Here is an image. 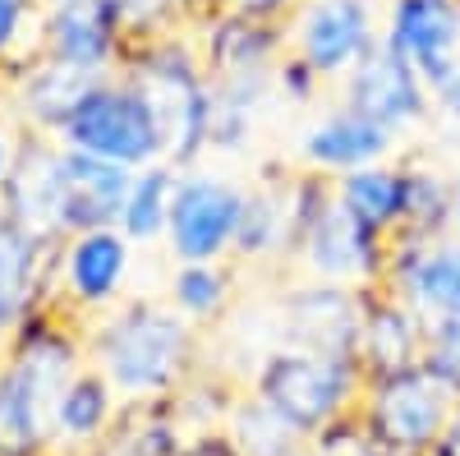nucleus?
Returning <instances> with one entry per match:
<instances>
[{"instance_id":"37","label":"nucleus","mask_w":460,"mask_h":456,"mask_svg":"<svg viewBox=\"0 0 460 456\" xmlns=\"http://www.w3.org/2000/svg\"><path fill=\"white\" fill-rule=\"evenodd\" d=\"M244 10H253V14H272V19H286V10L295 5V0H240Z\"/></svg>"},{"instance_id":"26","label":"nucleus","mask_w":460,"mask_h":456,"mask_svg":"<svg viewBox=\"0 0 460 456\" xmlns=\"http://www.w3.org/2000/svg\"><path fill=\"white\" fill-rule=\"evenodd\" d=\"M189 429L171 401H125L115 425L84 456H180Z\"/></svg>"},{"instance_id":"31","label":"nucleus","mask_w":460,"mask_h":456,"mask_svg":"<svg viewBox=\"0 0 460 456\" xmlns=\"http://www.w3.org/2000/svg\"><path fill=\"white\" fill-rule=\"evenodd\" d=\"M272 88H277V97H286L290 106H314L323 93H327V79L314 69V65H304L299 56H281V65H277V79H272Z\"/></svg>"},{"instance_id":"15","label":"nucleus","mask_w":460,"mask_h":456,"mask_svg":"<svg viewBox=\"0 0 460 456\" xmlns=\"http://www.w3.org/2000/svg\"><path fill=\"white\" fill-rule=\"evenodd\" d=\"M396 148H401V139L387 125H377L373 116H364V111L345 106V102H332L304 125V134L295 143V166L336 180L359 166H373V162H392Z\"/></svg>"},{"instance_id":"8","label":"nucleus","mask_w":460,"mask_h":456,"mask_svg":"<svg viewBox=\"0 0 460 456\" xmlns=\"http://www.w3.org/2000/svg\"><path fill=\"white\" fill-rule=\"evenodd\" d=\"M134 254L138 245L120 226H97V231L65 236L51 258V291L47 304H60L65 314L79 323L106 314L111 304H120L134 277Z\"/></svg>"},{"instance_id":"14","label":"nucleus","mask_w":460,"mask_h":456,"mask_svg":"<svg viewBox=\"0 0 460 456\" xmlns=\"http://www.w3.org/2000/svg\"><path fill=\"white\" fill-rule=\"evenodd\" d=\"M194 42H199V56H203V69L212 84L277 79V65L286 56V23L235 5V10L199 23Z\"/></svg>"},{"instance_id":"32","label":"nucleus","mask_w":460,"mask_h":456,"mask_svg":"<svg viewBox=\"0 0 460 456\" xmlns=\"http://www.w3.org/2000/svg\"><path fill=\"white\" fill-rule=\"evenodd\" d=\"M424 360L447 378V383L456 388V397H460V318L456 314L429 323V355Z\"/></svg>"},{"instance_id":"39","label":"nucleus","mask_w":460,"mask_h":456,"mask_svg":"<svg viewBox=\"0 0 460 456\" xmlns=\"http://www.w3.org/2000/svg\"><path fill=\"white\" fill-rule=\"evenodd\" d=\"M451 236H460V166L451 171Z\"/></svg>"},{"instance_id":"33","label":"nucleus","mask_w":460,"mask_h":456,"mask_svg":"<svg viewBox=\"0 0 460 456\" xmlns=\"http://www.w3.org/2000/svg\"><path fill=\"white\" fill-rule=\"evenodd\" d=\"M120 10L134 28V37H147V32H162V28H175V5L171 0H120Z\"/></svg>"},{"instance_id":"11","label":"nucleus","mask_w":460,"mask_h":456,"mask_svg":"<svg viewBox=\"0 0 460 456\" xmlns=\"http://www.w3.org/2000/svg\"><path fill=\"white\" fill-rule=\"evenodd\" d=\"M37 47L47 60H60L84 74H115L134 47V28L120 0H42Z\"/></svg>"},{"instance_id":"27","label":"nucleus","mask_w":460,"mask_h":456,"mask_svg":"<svg viewBox=\"0 0 460 456\" xmlns=\"http://www.w3.org/2000/svg\"><path fill=\"white\" fill-rule=\"evenodd\" d=\"M221 429L230 434L240 456H309V438L249 388L235 397Z\"/></svg>"},{"instance_id":"28","label":"nucleus","mask_w":460,"mask_h":456,"mask_svg":"<svg viewBox=\"0 0 460 456\" xmlns=\"http://www.w3.org/2000/svg\"><path fill=\"white\" fill-rule=\"evenodd\" d=\"M175 180H180V166H171V162H152V166L129 175V194H125V208H120V221L115 226H120L138 249H152V245L166 240Z\"/></svg>"},{"instance_id":"5","label":"nucleus","mask_w":460,"mask_h":456,"mask_svg":"<svg viewBox=\"0 0 460 456\" xmlns=\"http://www.w3.org/2000/svg\"><path fill=\"white\" fill-rule=\"evenodd\" d=\"M60 143L74 152H88L111 166L143 171L152 162H166V125L152 97L129 79L125 69L102 74L79 97L74 116L60 130Z\"/></svg>"},{"instance_id":"16","label":"nucleus","mask_w":460,"mask_h":456,"mask_svg":"<svg viewBox=\"0 0 460 456\" xmlns=\"http://www.w3.org/2000/svg\"><path fill=\"white\" fill-rule=\"evenodd\" d=\"M424 355H429V323L405 300H396L387 286H364L359 291V346H355L364 378L401 373L410 364H424Z\"/></svg>"},{"instance_id":"38","label":"nucleus","mask_w":460,"mask_h":456,"mask_svg":"<svg viewBox=\"0 0 460 456\" xmlns=\"http://www.w3.org/2000/svg\"><path fill=\"white\" fill-rule=\"evenodd\" d=\"M447 314L460 318V236H456V268H451V304H447Z\"/></svg>"},{"instance_id":"17","label":"nucleus","mask_w":460,"mask_h":456,"mask_svg":"<svg viewBox=\"0 0 460 456\" xmlns=\"http://www.w3.org/2000/svg\"><path fill=\"white\" fill-rule=\"evenodd\" d=\"M0 212L37 240H60V139L23 134L14 171L0 189Z\"/></svg>"},{"instance_id":"10","label":"nucleus","mask_w":460,"mask_h":456,"mask_svg":"<svg viewBox=\"0 0 460 456\" xmlns=\"http://www.w3.org/2000/svg\"><path fill=\"white\" fill-rule=\"evenodd\" d=\"M244 212V184L208 166H189L175 180L171 221H166V254L171 263H217L235 258Z\"/></svg>"},{"instance_id":"19","label":"nucleus","mask_w":460,"mask_h":456,"mask_svg":"<svg viewBox=\"0 0 460 456\" xmlns=\"http://www.w3.org/2000/svg\"><path fill=\"white\" fill-rule=\"evenodd\" d=\"M60 240H37L0 212V351L47 304L51 258Z\"/></svg>"},{"instance_id":"3","label":"nucleus","mask_w":460,"mask_h":456,"mask_svg":"<svg viewBox=\"0 0 460 456\" xmlns=\"http://www.w3.org/2000/svg\"><path fill=\"white\" fill-rule=\"evenodd\" d=\"M120 69L152 97V106H157V116L166 125V162L180 166V171L203 166L217 93H212V79L203 69L194 28L175 23V28H162V32L134 37V47H129Z\"/></svg>"},{"instance_id":"41","label":"nucleus","mask_w":460,"mask_h":456,"mask_svg":"<svg viewBox=\"0 0 460 456\" xmlns=\"http://www.w3.org/2000/svg\"><path fill=\"white\" fill-rule=\"evenodd\" d=\"M0 106H5V84H0Z\"/></svg>"},{"instance_id":"9","label":"nucleus","mask_w":460,"mask_h":456,"mask_svg":"<svg viewBox=\"0 0 460 456\" xmlns=\"http://www.w3.org/2000/svg\"><path fill=\"white\" fill-rule=\"evenodd\" d=\"M281 23L286 51L341 84L382 42V0H295Z\"/></svg>"},{"instance_id":"36","label":"nucleus","mask_w":460,"mask_h":456,"mask_svg":"<svg viewBox=\"0 0 460 456\" xmlns=\"http://www.w3.org/2000/svg\"><path fill=\"white\" fill-rule=\"evenodd\" d=\"M429 456H460V401L451 410V420L442 425V434H438V443H433Z\"/></svg>"},{"instance_id":"12","label":"nucleus","mask_w":460,"mask_h":456,"mask_svg":"<svg viewBox=\"0 0 460 456\" xmlns=\"http://www.w3.org/2000/svg\"><path fill=\"white\" fill-rule=\"evenodd\" d=\"M272 332H277V346H299V351L355 360V346H359V291L336 286V282L299 277L277 295Z\"/></svg>"},{"instance_id":"20","label":"nucleus","mask_w":460,"mask_h":456,"mask_svg":"<svg viewBox=\"0 0 460 456\" xmlns=\"http://www.w3.org/2000/svg\"><path fill=\"white\" fill-rule=\"evenodd\" d=\"M451 268H456V236H396L382 286L396 300H405L424 323H433L447 318Z\"/></svg>"},{"instance_id":"29","label":"nucleus","mask_w":460,"mask_h":456,"mask_svg":"<svg viewBox=\"0 0 460 456\" xmlns=\"http://www.w3.org/2000/svg\"><path fill=\"white\" fill-rule=\"evenodd\" d=\"M405 171V231L401 236H451V175L429 157H401Z\"/></svg>"},{"instance_id":"22","label":"nucleus","mask_w":460,"mask_h":456,"mask_svg":"<svg viewBox=\"0 0 460 456\" xmlns=\"http://www.w3.org/2000/svg\"><path fill=\"white\" fill-rule=\"evenodd\" d=\"M290 175L295 166H262L253 184H244V212H240V236H235V263H286L290 258Z\"/></svg>"},{"instance_id":"1","label":"nucleus","mask_w":460,"mask_h":456,"mask_svg":"<svg viewBox=\"0 0 460 456\" xmlns=\"http://www.w3.org/2000/svg\"><path fill=\"white\" fill-rule=\"evenodd\" d=\"M88 364L111 378L120 401H171L199 373V327L166 295H125L84 323Z\"/></svg>"},{"instance_id":"34","label":"nucleus","mask_w":460,"mask_h":456,"mask_svg":"<svg viewBox=\"0 0 460 456\" xmlns=\"http://www.w3.org/2000/svg\"><path fill=\"white\" fill-rule=\"evenodd\" d=\"M171 5H175V19H180L184 28H199V23L226 14V10H235L240 0H171Z\"/></svg>"},{"instance_id":"25","label":"nucleus","mask_w":460,"mask_h":456,"mask_svg":"<svg viewBox=\"0 0 460 456\" xmlns=\"http://www.w3.org/2000/svg\"><path fill=\"white\" fill-rule=\"evenodd\" d=\"M240 263L235 258H217V263H171L166 277V300L180 318H189L199 332L221 327L230 309L240 304Z\"/></svg>"},{"instance_id":"18","label":"nucleus","mask_w":460,"mask_h":456,"mask_svg":"<svg viewBox=\"0 0 460 456\" xmlns=\"http://www.w3.org/2000/svg\"><path fill=\"white\" fill-rule=\"evenodd\" d=\"M97 79H102V74H97ZM88 88H93V74L69 69V65L47 60V56H32L5 84V111H10V121L23 134L60 139L65 121L74 116V106H79V97Z\"/></svg>"},{"instance_id":"40","label":"nucleus","mask_w":460,"mask_h":456,"mask_svg":"<svg viewBox=\"0 0 460 456\" xmlns=\"http://www.w3.org/2000/svg\"><path fill=\"white\" fill-rule=\"evenodd\" d=\"M359 456H405V452H382V447H373V443H368V447H364Z\"/></svg>"},{"instance_id":"24","label":"nucleus","mask_w":460,"mask_h":456,"mask_svg":"<svg viewBox=\"0 0 460 456\" xmlns=\"http://www.w3.org/2000/svg\"><path fill=\"white\" fill-rule=\"evenodd\" d=\"M332 194H336V208L350 221H359L364 231H373L382 240H396L405 231V171H401V157L359 166L350 175H336Z\"/></svg>"},{"instance_id":"21","label":"nucleus","mask_w":460,"mask_h":456,"mask_svg":"<svg viewBox=\"0 0 460 456\" xmlns=\"http://www.w3.org/2000/svg\"><path fill=\"white\" fill-rule=\"evenodd\" d=\"M129 175L134 171L111 166L102 157H88V152H74L60 143V240L120 221Z\"/></svg>"},{"instance_id":"2","label":"nucleus","mask_w":460,"mask_h":456,"mask_svg":"<svg viewBox=\"0 0 460 456\" xmlns=\"http://www.w3.org/2000/svg\"><path fill=\"white\" fill-rule=\"evenodd\" d=\"M88 364L84 323L42 304L0 351V456H51L60 388Z\"/></svg>"},{"instance_id":"6","label":"nucleus","mask_w":460,"mask_h":456,"mask_svg":"<svg viewBox=\"0 0 460 456\" xmlns=\"http://www.w3.org/2000/svg\"><path fill=\"white\" fill-rule=\"evenodd\" d=\"M456 388L424 360L401 373L364 378L359 397V429L382 452H405V456H429L442 425L456 410Z\"/></svg>"},{"instance_id":"4","label":"nucleus","mask_w":460,"mask_h":456,"mask_svg":"<svg viewBox=\"0 0 460 456\" xmlns=\"http://www.w3.org/2000/svg\"><path fill=\"white\" fill-rule=\"evenodd\" d=\"M249 392H258L277 415H286L304 438H318L345 420H355L364 397V369L341 355L272 346L253 364Z\"/></svg>"},{"instance_id":"13","label":"nucleus","mask_w":460,"mask_h":456,"mask_svg":"<svg viewBox=\"0 0 460 456\" xmlns=\"http://www.w3.org/2000/svg\"><path fill=\"white\" fill-rule=\"evenodd\" d=\"M336 102L373 116L396 139L424 130L433 121V97H429L424 79L414 74V65H405L392 47H382V42L336 84Z\"/></svg>"},{"instance_id":"35","label":"nucleus","mask_w":460,"mask_h":456,"mask_svg":"<svg viewBox=\"0 0 460 456\" xmlns=\"http://www.w3.org/2000/svg\"><path fill=\"white\" fill-rule=\"evenodd\" d=\"M19 143H23V130L10 121V111L0 106V189H5V180H10V171H14Z\"/></svg>"},{"instance_id":"23","label":"nucleus","mask_w":460,"mask_h":456,"mask_svg":"<svg viewBox=\"0 0 460 456\" xmlns=\"http://www.w3.org/2000/svg\"><path fill=\"white\" fill-rule=\"evenodd\" d=\"M120 392L111 388V378L93 364H84L56 397L51 410V456H84L120 415Z\"/></svg>"},{"instance_id":"7","label":"nucleus","mask_w":460,"mask_h":456,"mask_svg":"<svg viewBox=\"0 0 460 456\" xmlns=\"http://www.w3.org/2000/svg\"><path fill=\"white\" fill-rule=\"evenodd\" d=\"M382 47L414 65L433 116L460 125V0H382Z\"/></svg>"},{"instance_id":"30","label":"nucleus","mask_w":460,"mask_h":456,"mask_svg":"<svg viewBox=\"0 0 460 456\" xmlns=\"http://www.w3.org/2000/svg\"><path fill=\"white\" fill-rule=\"evenodd\" d=\"M37 19H42V0H0V84H10L32 56H42Z\"/></svg>"}]
</instances>
